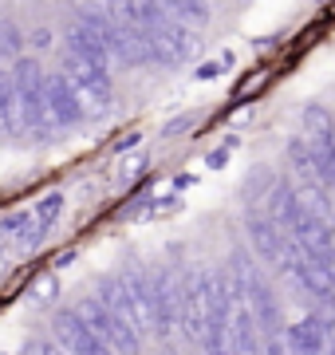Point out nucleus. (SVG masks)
Masks as SVG:
<instances>
[{
	"label": "nucleus",
	"mask_w": 335,
	"mask_h": 355,
	"mask_svg": "<svg viewBox=\"0 0 335 355\" xmlns=\"http://www.w3.org/2000/svg\"><path fill=\"white\" fill-rule=\"evenodd\" d=\"M75 316L87 324L99 340L111 347L115 355H138V347H142V328L134 324V320H127V316H118V312H111V308L91 292V296H79L75 304Z\"/></svg>",
	"instance_id": "f257e3e1"
},
{
	"label": "nucleus",
	"mask_w": 335,
	"mask_h": 355,
	"mask_svg": "<svg viewBox=\"0 0 335 355\" xmlns=\"http://www.w3.org/2000/svg\"><path fill=\"white\" fill-rule=\"evenodd\" d=\"M245 241L248 249L257 253V261L264 268H276L280 272L284 265H288V257H292V237L284 233L280 225H276V217L269 214V209H245Z\"/></svg>",
	"instance_id": "f03ea898"
},
{
	"label": "nucleus",
	"mask_w": 335,
	"mask_h": 355,
	"mask_svg": "<svg viewBox=\"0 0 335 355\" xmlns=\"http://www.w3.org/2000/svg\"><path fill=\"white\" fill-rule=\"evenodd\" d=\"M178 331L185 336V343L206 347V331H209V272H194V277L181 280Z\"/></svg>",
	"instance_id": "7ed1b4c3"
},
{
	"label": "nucleus",
	"mask_w": 335,
	"mask_h": 355,
	"mask_svg": "<svg viewBox=\"0 0 335 355\" xmlns=\"http://www.w3.org/2000/svg\"><path fill=\"white\" fill-rule=\"evenodd\" d=\"M150 48H154V67H181L197 51V32L166 16L162 24L150 28Z\"/></svg>",
	"instance_id": "20e7f679"
},
{
	"label": "nucleus",
	"mask_w": 335,
	"mask_h": 355,
	"mask_svg": "<svg viewBox=\"0 0 335 355\" xmlns=\"http://www.w3.org/2000/svg\"><path fill=\"white\" fill-rule=\"evenodd\" d=\"M44 99H48V111H52L55 130H75L87 123V111L79 103L75 87L64 71H48V83H44Z\"/></svg>",
	"instance_id": "39448f33"
},
{
	"label": "nucleus",
	"mask_w": 335,
	"mask_h": 355,
	"mask_svg": "<svg viewBox=\"0 0 335 355\" xmlns=\"http://www.w3.org/2000/svg\"><path fill=\"white\" fill-rule=\"evenodd\" d=\"M111 64L118 67H154V48H150V32L138 24H118L115 20V32H111Z\"/></svg>",
	"instance_id": "423d86ee"
},
{
	"label": "nucleus",
	"mask_w": 335,
	"mask_h": 355,
	"mask_svg": "<svg viewBox=\"0 0 335 355\" xmlns=\"http://www.w3.org/2000/svg\"><path fill=\"white\" fill-rule=\"evenodd\" d=\"M284 166H288V174L296 186H308V182H320L316 178V146H311L304 135H292L288 146H284Z\"/></svg>",
	"instance_id": "0eeeda50"
},
{
	"label": "nucleus",
	"mask_w": 335,
	"mask_h": 355,
	"mask_svg": "<svg viewBox=\"0 0 335 355\" xmlns=\"http://www.w3.org/2000/svg\"><path fill=\"white\" fill-rule=\"evenodd\" d=\"M0 237L16 241L20 249H36L48 233L36 225V214H32V209H12V214L0 217Z\"/></svg>",
	"instance_id": "6e6552de"
},
{
	"label": "nucleus",
	"mask_w": 335,
	"mask_h": 355,
	"mask_svg": "<svg viewBox=\"0 0 335 355\" xmlns=\"http://www.w3.org/2000/svg\"><path fill=\"white\" fill-rule=\"evenodd\" d=\"M162 8H166L178 24L194 28V32H201V28H209V20H213V8H209V0H162Z\"/></svg>",
	"instance_id": "1a4fd4ad"
},
{
	"label": "nucleus",
	"mask_w": 335,
	"mask_h": 355,
	"mask_svg": "<svg viewBox=\"0 0 335 355\" xmlns=\"http://www.w3.org/2000/svg\"><path fill=\"white\" fill-rule=\"evenodd\" d=\"M332 127H335V114H332L327 103H308V107L300 111V135H304L308 142L323 139Z\"/></svg>",
	"instance_id": "9d476101"
},
{
	"label": "nucleus",
	"mask_w": 335,
	"mask_h": 355,
	"mask_svg": "<svg viewBox=\"0 0 335 355\" xmlns=\"http://www.w3.org/2000/svg\"><path fill=\"white\" fill-rule=\"evenodd\" d=\"M20 55H28V32L20 24H12V20L0 16V64L12 67Z\"/></svg>",
	"instance_id": "9b49d317"
},
{
	"label": "nucleus",
	"mask_w": 335,
	"mask_h": 355,
	"mask_svg": "<svg viewBox=\"0 0 335 355\" xmlns=\"http://www.w3.org/2000/svg\"><path fill=\"white\" fill-rule=\"evenodd\" d=\"M32 214H36V225L48 233V229L60 221V214H64V193L60 190H52V193H44L36 205H32Z\"/></svg>",
	"instance_id": "f8f14e48"
},
{
	"label": "nucleus",
	"mask_w": 335,
	"mask_h": 355,
	"mask_svg": "<svg viewBox=\"0 0 335 355\" xmlns=\"http://www.w3.org/2000/svg\"><path fill=\"white\" fill-rule=\"evenodd\" d=\"M0 135H16V91H0Z\"/></svg>",
	"instance_id": "ddd939ff"
},
{
	"label": "nucleus",
	"mask_w": 335,
	"mask_h": 355,
	"mask_svg": "<svg viewBox=\"0 0 335 355\" xmlns=\"http://www.w3.org/2000/svg\"><path fill=\"white\" fill-rule=\"evenodd\" d=\"M24 355H71V352H67V347H60L55 340H36V343H28Z\"/></svg>",
	"instance_id": "4468645a"
},
{
	"label": "nucleus",
	"mask_w": 335,
	"mask_h": 355,
	"mask_svg": "<svg viewBox=\"0 0 335 355\" xmlns=\"http://www.w3.org/2000/svg\"><path fill=\"white\" fill-rule=\"evenodd\" d=\"M52 44H55V36L48 32V28H36V32L28 36V48L32 51H44V48H52Z\"/></svg>",
	"instance_id": "2eb2a0df"
},
{
	"label": "nucleus",
	"mask_w": 335,
	"mask_h": 355,
	"mask_svg": "<svg viewBox=\"0 0 335 355\" xmlns=\"http://www.w3.org/2000/svg\"><path fill=\"white\" fill-rule=\"evenodd\" d=\"M190 123H194V119H190V114H185V119H178V123H170V127H166V135H181V130L190 127Z\"/></svg>",
	"instance_id": "dca6fc26"
},
{
	"label": "nucleus",
	"mask_w": 335,
	"mask_h": 355,
	"mask_svg": "<svg viewBox=\"0 0 335 355\" xmlns=\"http://www.w3.org/2000/svg\"><path fill=\"white\" fill-rule=\"evenodd\" d=\"M327 355H335V336H332V343H327Z\"/></svg>",
	"instance_id": "f3484780"
},
{
	"label": "nucleus",
	"mask_w": 335,
	"mask_h": 355,
	"mask_svg": "<svg viewBox=\"0 0 335 355\" xmlns=\"http://www.w3.org/2000/svg\"><path fill=\"white\" fill-rule=\"evenodd\" d=\"M0 261H4V253H0Z\"/></svg>",
	"instance_id": "a211bd4d"
}]
</instances>
